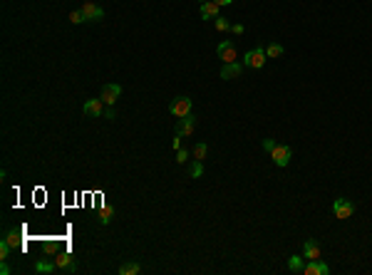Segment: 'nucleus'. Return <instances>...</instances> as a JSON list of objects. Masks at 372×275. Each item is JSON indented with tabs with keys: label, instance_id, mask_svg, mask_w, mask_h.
Instances as JSON below:
<instances>
[{
	"label": "nucleus",
	"instance_id": "nucleus-19",
	"mask_svg": "<svg viewBox=\"0 0 372 275\" xmlns=\"http://www.w3.org/2000/svg\"><path fill=\"white\" fill-rule=\"evenodd\" d=\"M214 25H216V30H219V33H228V30H231V22H228L226 18H221V15L214 20Z\"/></svg>",
	"mask_w": 372,
	"mask_h": 275
},
{
	"label": "nucleus",
	"instance_id": "nucleus-16",
	"mask_svg": "<svg viewBox=\"0 0 372 275\" xmlns=\"http://www.w3.org/2000/svg\"><path fill=\"white\" fill-rule=\"evenodd\" d=\"M288 268L293 270V273H300L305 265H303V256H290L288 258Z\"/></svg>",
	"mask_w": 372,
	"mask_h": 275
},
{
	"label": "nucleus",
	"instance_id": "nucleus-24",
	"mask_svg": "<svg viewBox=\"0 0 372 275\" xmlns=\"http://www.w3.org/2000/svg\"><path fill=\"white\" fill-rule=\"evenodd\" d=\"M8 256H10V243L3 238V240H0V258H3V260H8Z\"/></svg>",
	"mask_w": 372,
	"mask_h": 275
},
{
	"label": "nucleus",
	"instance_id": "nucleus-14",
	"mask_svg": "<svg viewBox=\"0 0 372 275\" xmlns=\"http://www.w3.org/2000/svg\"><path fill=\"white\" fill-rule=\"evenodd\" d=\"M241 65H238V62H226L223 65V70H221V77L223 79H236V77H241Z\"/></svg>",
	"mask_w": 372,
	"mask_h": 275
},
{
	"label": "nucleus",
	"instance_id": "nucleus-6",
	"mask_svg": "<svg viewBox=\"0 0 372 275\" xmlns=\"http://www.w3.org/2000/svg\"><path fill=\"white\" fill-rule=\"evenodd\" d=\"M194 129H196V119H194L191 114H189V117H181V119L176 122V136H191Z\"/></svg>",
	"mask_w": 372,
	"mask_h": 275
},
{
	"label": "nucleus",
	"instance_id": "nucleus-13",
	"mask_svg": "<svg viewBox=\"0 0 372 275\" xmlns=\"http://www.w3.org/2000/svg\"><path fill=\"white\" fill-rule=\"evenodd\" d=\"M219 57L223 62H236V47L231 42H221L219 45Z\"/></svg>",
	"mask_w": 372,
	"mask_h": 275
},
{
	"label": "nucleus",
	"instance_id": "nucleus-10",
	"mask_svg": "<svg viewBox=\"0 0 372 275\" xmlns=\"http://www.w3.org/2000/svg\"><path fill=\"white\" fill-rule=\"evenodd\" d=\"M55 265L62 270V273H74L77 270V263H74V256L72 253H60L55 258Z\"/></svg>",
	"mask_w": 372,
	"mask_h": 275
},
{
	"label": "nucleus",
	"instance_id": "nucleus-11",
	"mask_svg": "<svg viewBox=\"0 0 372 275\" xmlns=\"http://www.w3.org/2000/svg\"><path fill=\"white\" fill-rule=\"evenodd\" d=\"M303 258H308V260H317V258H320V243H317V240H305L303 243Z\"/></svg>",
	"mask_w": 372,
	"mask_h": 275
},
{
	"label": "nucleus",
	"instance_id": "nucleus-7",
	"mask_svg": "<svg viewBox=\"0 0 372 275\" xmlns=\"http://www.w3.org/2000/svg\"><path fill=\"white\" fill-rule=\"evenodd\" d=\"M82 109H85V114H87L90 119H97V117L104 114V102H102V99H87Z\"/></svg>",
	"mask_w": 372,
	"mask_h": 275
},
{
	"label": "nucleus",
	"instance_id": "nucleus-21",
	"mask_svg": "<svg viewBox=\"0 0 372 275\" xmlns=\"http://www.w3.org/2000/svg\"><path fill=\"white\" fill-rule=\"evenodd\" d=\"M201 174H204V166H201V161H196V159H194V164L189 166V176H191V179H199Z\"/></svg>",
	"mask_w": 372,
	"mask_h": 275
},
{
	"label": "nucleus",
	"instance_id": "nucleus-32",
	"mask_svg": "<svg viewBox=\"0 0 372 275\" xmlns=\"http://www.w3.org/2000/svg\"><path fill=\"white\" fill-rule=\"evenodd\" d=\"M201 3H206V0H201Z\"/></svg>",
	"mask_w": 372,
	"mask_h": 275
},
{
	"label": "nucleus",
	"instance_id": "nucleus-5",
	"mask_svg": "<svg viewBox=\"0 0 372 275\" xmlns=\"http://www.w3.org/2000/svg\"><path fill=\"white\" fill-rule=\"evenodd\" d=\"M119 94H122V87H119V85H104L99 99L107 104V107H114V102L119 99Z\"/></svg>",
	"mask_w": 372,
	"mask_h": 275
},
{
	"label": "nucleus",
	"instance_id": "nucleus-18",
	"mask_svg": "<svg viewBox=\"0 0 372 275\" xmlns=\"http://www.w3.org/2000/svg\"><path fill=\"white\" fill-rule=\"evenodd\" d=\"M142 268H139V263H124L122 268H119V275H137Z\"/></svg>",
	"mask_w": 372,
	"mask_h": 275
},
{
	"label": "nucleus",
	"instance_id": "nucleus-2",
	"mask_svg": "<svg viewBox=\"0 0 372 275\" xmlns=\"http://www.w3.org/2000/svg\"><path fill=\"white\" fill-rule=\"evenodd\" d=\"M169 112L174 114V117H189L191 114V99L189 97H176L171 104H169Z\"/></svg>",
	"mask_w": 372,
	"mask_h": 275
},
{
	"label": "nucleus",
	"instance_id": "nucleus-28",
	"mask_svg": "<svg viewBox=\"0 0 372 275\" xmlns=\"http://www.w3.org/2000/svg\"><path fill=\"white\" fill-rule=\"evenodd\" d=\"M104 117H107V119H117V114H114V107H107V109H104Z\"/></svg>",
	"mask_w": 372,
	"mask_h": 275
},
{
	"label": "nucleus",
	"instance_id": "nucleus-4",
	"mask_svg": "<svg viewBox=\"0 0 372 275\" xmlns=\"http://www.w3.org/2000/svg\"><path fill=\"white\" fill-rule=\"evenodd\" d=\"M265 50L263 47H256V50H251V52H246V57H243V62H246V67H253V70H260L263 65H265Z\"/></svg>",
	"mask_w": 372,
	"mask_h": 275
},
{
	"label": "nucleus",
	"instance_id": "nucleus-22",
	"mask_svg": "<svg viewBox=\"0 0 372 275\" xmlns=\"http://www.w3.org/2000/svg\"><path fill=\"white\" fill-rule=\"evenodd\" d=\"M5 240L10 243V248H20V245H22V243H20V233H15V231H10V233L5 236Z\"/></svg>",
	"mask_w": 372,
	"mask_h": 275
},
{
	"label": "nucleus",
	"instance_id": "nucleus-27",
	"mask_svg": "<svg viewBox=\"0 0 372 275\" xmlns=\"http://www.w3.org/2000/svg\"><path fill=\"white\" fill-rule=\"evenodd\" d=\"M263 149H265V151L271 154V151L276 149V142H273V139H263Z\"/></svg>",
	"mask_w": 372,
	"mask_h": 275
},
{
	"label": "nucleus",
	"instance_id": "nucleus-8",
	"mask_svg": "<svg viewBox=\"0 0 372 275\" xmlns=\"http://www.w3.org/2000/svg\"><path fill=\"white\" fill-rule=\"evenodd\" d=\"M303 273H305V275H328L330 268H328V263H325L323 258H317V260H310V263L303 268Z\"/></svg>",
	"mask_w": 372,
	"mask_h": 275
},
{
	"label": "nucleus",
	"instance_id": "nucleus-3",
	"mask_svg": "<svg viewBox=\"0 0 372 275\" xmlns=\"http://www.w3.org/2000/svg\"><path fill=\"white\" fill-rule=\"evenodd\" d=\"M333 213H335V218L345 221V218H350V216L355 213V203L348 201V199H337V201L333 203Z\"/></svg>",
	"mask_w": 372,
	"mask_h": 275
},
{
	"label": "nucleus",
	"instance_id": "nucleus-29",
	"mask_svg": "<svg viewBox=\"0 0 372 275\" xmlns=\"http://www.w3.org/2000/svg\"><path fill=\"white\" fill-rule=\"evenodd\" d=\"M231 33H236V35H241V33H243V25H231Z\"/></svg>",
	"mask_w": 372,
	"mask_h": 275
},
{
	"label": "nucleus",
	"instance_id": "nucleus-23",
	"mask_svg": "<svg viewBox=\"0 0 372 275\" xmlns=\"http://www.w3.org/2000/svg\"><path fill=\"white\" fill-rule=\"evenodd\" d=\"M55 268H57V265H52V263H47V260H40V263L35 265V270H37V273H52Z\"/></svg>",
	"mask_w": 372,
	"mask_h": 275
},
{
	"label": "nucleus",
	"instance_id": "nucleus-1",
	"mask_svg": "<svg viewBox=\"0 0 372 275\" xmlns=\"http://www.w3.org/2000/svg\"><path fill=\"white\" fill-rule=\"evenodd\" d=\"M271 159H273L276 166H288L290 159H293V149L288 144H276V149L271 151Z\"/></svg>",
	"mask_w": 372,
	"mask_h": 275
},
{
	"label": "nucleus",
	"instance_id": "nucleus-31",
	"mask_svg": "<svg viewBox=\"0 0 372 275\" xmlns=\"http://www.w3.org/2000/svg\"><path fill=\"white\" fill-rule=\"evenodd\" d=\"M214 3H216V5H231L233 0H214Z\"/></svg>",
	"mask_w": 372,
	"mask_h": 275
},
{
	"label": "nucleus",
	"instance_id": "nucleus-26",
	"mask_svg": "<svg viewBox=\"0 0 372 275\" xmlns=\"http://www.w3.org/2000/svg\"><path fill=\"white\" fill-rule=\"evenodd\" d=\"M189 156H191V154H189V151H186V149H176V161H179V164H184V161H189Z\"/></svg>",
	"mask_w": 372,
	"mask_h": 275
},
{
	"label": "nucleus",
	"instance_id": "nucleus-17",
	"mask_svg": "<svg viewBox=\"0 0 372 275\" xmlns=\"http://www.w3.org/2000/svg\"><path fill=\"white\" fill-rule=\"evenodd\" d=\"M112 216H114V208H112V206H104V208L99 211V223L107 226V223L112 221Z\"/></svg>",
	"mask_w": 372,
	"mask_h": 275
},
{
	"label": "nucleus",
	"instance_id": "nucleus-9",
	"mask_svg": "<svg viewBox=\"0 0 372 275\" xmlns=\"http://www.w3.org/2000/svg\"><path fill=\"white\" fill-rule=\"evenodd\" d=\"M79 10H82V15H85V20H87V22H97V20H102V18H104V10H102L99 5H94V3H85Z\"/></svg>",
	"mask_w": 372,
	"mask_h": 275
},
{
	"label": "nucleus",
	"instance_id": "nucleus-25",
	"mask_svg": "<svg viewBox=\"0 0 372 275\" xmlns=\"http://www.w3.org/2000/svg\"><path fill=\"white\" fill-rule=\"evenodd\" d=\"M70 22H74V25H79V22H87V20H85V15H82V10H72V13H70Z\"/></svg>",
	"mask_w": 372,
	"mask_h": 275
},
{
	"label": "nucleus",
	"instance_id": "nucleus-30",
	"mask_svg": "<svg viewBox=\"0 0 372 275\" xmlns=\"http://www.w3.org/2000/svg\"><path fill=\"white\" fill-rule=\"evenodd\" d=\"M0 273H3V275H8V273H10V265H8L5 260H3V265H0Z\"/></svg>",
	"mask_w": 372,
	"mask_h": 275
},
{
	"label": "nucleus",
	"instance_id": "nucleus-12",
	"mask_svg": "<svg viewBox=\"0 0 372 275\" xmlns=\"http://www.w3.org/2000/svg\"><path fill=\"white\" fill-rule=\"evenodd\" d=\"M219 8L221 5H216L214 0H206V3H201V18L204 20H216L219 18Z\"/></svg>",
	"mask_w": 372,
	"mask_h": 275
},
{
	"label": "nucleus",
	"instance_id": "nucleus-20",
	"mask_svg": "<svg viewBox=\"0 0 372 275\" xmlns=\"http://www.w3.org/2000/svg\"><path fill=\"white\" fill-rule=\"evenodd\" d=\"M206 151H208V147H206L204 142H199V144L194 147V159H196V161H201V159H206Z\"/></svg>",
	"mask_w": 372,
	"mask_h": 275
},
{
	"label": "nucleus",
	"instance_id": "nucleus-15",
	"mask_svg": "<svg viewBox=\"0 0 372 275\" xmlns=\"http://www.w3.org/2000/svg\"><path fill=\"white\" fill-rule=\"evenodd\" d=\"M285 50H283V45H276V42H271L268 47H265V57H271V60H276V57H280Z\"/></svg>",
	"mask_w": 372,
	"mask_h": 275
}]
</instances>
